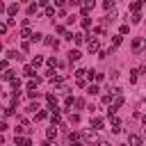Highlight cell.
Segmentation results:
<instances>
[{
	"mask_svg": "<svg viewBox=\"0 0 146 146\" xmlns=\"http://www.w3.org/2000/svg\"><path fill=\"white\" fill-rule=\"evenodd\" d=\"M21 36H23V39H30V36H32L30 27H21Z\"/></svg>",
	"mask_w": 146,
	"mask_h": 146,
	"instance_id": "17",
	"label": "cell"
},
{
	"mask_svg": "<svg viewBox=\"0 0 146 146\" xmlns=\"http://www.w3.org/2000/svg\"><path fill=\"white\" fill-rule=\"evenodd\" d=\"M141 46H144V39H141V36H137V39H132V48H135V50H139Z\"/></svg>",
	"mask_w": 146,
	"mask_h": 146,
	"instance_id": "10",
	"label": "cell"
},
{
	"mask_svg": "<svg viewBox=\"0 0 146 146\" xmlns=\"http://www.w3.org/2000/svg\"><path fill=\"white\" fill-rule=\"evenodd\" d=\"M73 107H75V110H82V107H84V100H82V98H73Z\"/></svg>",
	"mask_w": 146,
	"mask_h": 146,
	"instance_id": "16",
	"label": "cell"
},
{
	"mask_svg": "<svg viewBox=\"0 0 146 146\" xmlns=\"http://www.w3.org/2000/svg\"><path fill=\"white\" fill-rule=\"evenodd\" d=\"M7 59H23V55H18V50H7Z\"/></svg>",
	"mask_w": 146,
	"mask_h": 146,
	"instance_id": "7",
	"label": "cell"
},
{
	"mask_svg": "<svg viewBox=\"0 0 146 146\" xmlns=\"http://www.w3.org/2000/svg\"><path fill=\"white\" fill-rule=\"evenodd\" d=\"M82 139L91 144V141H98V135H96L94 130H87V132H82Z\"/></svg>",
	"mask_w": 146,
	"mask_h": 146,
	"instance_id": "2",
	"label": "cell"
},
{
	"mask_svg": "<svg viewBox=\"0 0 146 146\" xmlns=\"http://www.w3.org/2000/svg\"><path fill=\"white\" fill-rule=\"evenodd\" d=\"M43 64V57H34V62H32V68H36V66H41Z\"/></svg>",
	"mask_w": 146,
	"mask_h": 146,
	"instance_id": "22",
	"label": "cell"
},
{
	"mask_svg": "<svg viewBox=\"0 0 146 146\" xmlns=\"http://www.w3.org/2000/svg\"><path fill=\"white\" fill-rule=\"evenodd\" d=\"M2 11H5V5H2V2H0V14H2Z\"/></svg>",
	"mask_w": 146,
	"mask_h": 146,
	"instance_id": "36",
	"label": "cell"
},
{
	"mask_svg": "<svg viewBox=\"0 0 146 146\" xmlns=\"http://www.w3.org/2000/svg\"><path fill=\"white\" fill-rule=\"evenodd\" d=\"M141 5H144V2H132V5H130V9H132V11H135V14H137V11H139V9H141Z\"/></svg>",
	"mask_w": 146,
	"mask_h": 146,
	"instance_id": "19",
	"label": "cell"
},
{
	"mask_svg": "<svg viewBox=\"0 0 146 146\" xmlns=\"http://www.w3.org/2000/svg\"><path fill=\"white\" fill-rule=\"evenodd\" d=\"M91 9H94V2H84V5H82V14H84V16H87Z\"/></svg>",
	"mask_w": 146,
	"mask_h": 146,
	"instance_id": "13",
	"label": "cell"
},
{
	"mask_svg": "<svg viewBox=\"0 0 146 146\" xmlns=\"http://www.w3.org/2000/svg\"><path fill=\"white\" fill-rule=\"evenodd\" d=\"M46 16H55V7H46Z\"/></svg>",
	"mask_w": 146,
	"mask_h": 146,
	"instance_id": "29",
	"label": "cell"
},
{
	"mask_svg": "<svg viewBox=\"0 0 146 146\" xmlns=\"http://www.w3.org/2000/svg\"><path fill=\"white\" fill-rule=\"evenodd\" d=\"M23 73H25L27 78H34V75H36V71H34L32 66H25V68H23Z\"/></svg>",
	"mask_w": 146,
	"mask_h": 146,
	"instance_id": "15",
	"label": "cell"
},
{
	"mask_svg": "<svg viewBox=\"0 0 146 146\" xmlns=\"http://www.w3.org/2000/svg\"><path fill=\"white\" fill-rule=\"evenodd\" d=\"M46 116H48V112H46V110H41V112H36V121H43Z\"/></svg>",
	"mask_w": 146,
	"mask_h": 146,
	"instance_id": "23",
	"label": "cell"
},
{
	"mask_svg": "<svg viewBox=\"0 0 146 146\" xmlns=\"http://www.w3.org/2000/svg\"><path fill=\"white\" fill-rule=\"evenodd\" d=\"M89 125H91V130H94V132H98V130H103V125H105V121H103L100 116H94V119L89 121Z\"/></svg>",
	"mask_w": 146,
	"mask_h": 146,
	"instance_id": "1",
	"label": "cell"
},
{
	"mask_svg": "<svg viewBox=\"0 0 146 146\" xmlns=\"http://www.w3.org/2000/svg\"><path fill=\"white\" fill-rule=\"evenodd\" d=\"M128 141H130V146H141V144H144V139H141L139 135H130Z\"/></svg>",
	"mask_w": 146,
	"mask_h": 146,
	"instance_id": "3",
	"label": "cell"
},
{
	"mask_svg": "<svg viewBox=\"0 0 146 146\" xmlns=\"http://www.w3.org/2000/svg\"><path fill=\"white\" fill-rule=\"evenodd\" d=\"M80 57H82V52H80V50H78V48H73V50H71V52H68V59H71V62H78V59H80Z\"/></svg>",
	"mask_w": 146,
	"mask_h": 146,
	"instance_id": "6",
	"label": "cell"
},
{
	"mask_svg": "<svg viewBox=\"0 0 146 146\" xmlns=\"http://www.w3.org/2000/svg\"><path fill=\"white\" fill-rule=\"evenodd\" d=\"M7 66H9L7 59H0V71H7Z\"/></svg>",
	"mask_w": 146,
	"mask_h": 146,
	"instance_id": "30",
	"label": "cell"
},
{
	"mask_svg": "<svg viewBox=\"0 0 146 146\" xmlns=\"http://www.w3.org/2000/svg\"><path fill=\"white\" fill-rule=\"evenodd\" d=\"M16 14H18V5L14 2V5H9V7H7V16H9V18H14Z\"/></svg>",
	"mask_w": 146,
	"mask_h": 146,
	"instance_id": "5",
	"label": "cell"
},
{
	"mask_svg": "<svg viewBox=\"0 0 146 146\" xmlns=\"http://www.w3.org/2000/svg\"><path fill=\"white\" fill-rule=\"evenodd\" d=\"M112 41H114V46H112V48H116V46L123 41V36H121V34H114V39H112Z\"/></svg>",
	"mask_w": 146,
	"mask_h": 146,
	"instance_id": "21",
	"label": "cell"
},
{
	"mask_svg": "<svg viewBox=\"0 0 146 146\" xmlns=\"http://www.w3.org/2000/svg\"><path fill=\"white\" fill-rule=\"evenodd\" d=\"M130 21L137 25V23H141V16H139V14H132V18H130Z\"/></svg>",
	"mask_w": 146,
	"mask_h": 146,
	"instance_id": "27",
	"label": "cell"
},
{
	"mask_svg": "<svg viewBox=\"0 0 146 146\" xmlns=\"http://www.w3.org/2000/svg\"><path fill=\"white\" fill-rule=\"evenodd\" d=\"M84 36H87V34L78 32V34H73V41H75V43H82V41H84Z\"/></svg>",
	"mask_w": 146,
	"mask_h": 146,
	"instance_id": "18",
	"label": "cell"
},
{
	"mask_svg": "<svg viewBox=\"0 0 146 146\" xmlns=\"http://www.w3.org/2000/svg\"><path fill=\"white\" fill-rule=\"evenodd\" d=\"M103 7H105V9H114V2H112V0H105Z\"/></svg>",
	"mask_w": 146,
	"mask_h": 146,
	"instance_id": "26",
	"label": "cell"
},
{
	"mask_svg": "<svg viewBox=\"0 0 146 146\" xmlns=\"http://www.w3.org/2000/svg\"><path fill=\"white\" fill-rule=\"evenodd\" d=\"M89 25H91V21H89V18H82V27H84V30H87V27H89Z\"/></svg>",
	"mask_w": 146,
	"mask_h": 146,
	"instance_id": "31",
	"label": "cell"
},
{
	"mask_svg": "<svg viewBox=\"0 0 146 146\" xmlns=\"http://www.w3.org/2000/svg\"><path fill=\"white\" fill-rule=\"evenodd\" d=\"M71 123H80V116L78 114H71Z\"/></svg>",
	"mask_w": 146,
	"mask_h": 146,
	"instance_id": "33",
	"label": "cell"
},
{
	"mask_svg": "<svg viewBox=\"0 0 146 146\" xmlns=\"http://www.w3.org/2000/svg\"><path fill=\"white\" fill-rule=\"evenodd\" d=\"M96 146H112V144H110V141H98Z\"/></svg>",
	"mask_w": 146,
	"mask_h": 146,
	"instance_id": "35",
	"label": "cell"
},
{
	"mask_svg": "<svg viewBox=\"0 0 146 146\" xmlns=\"http://www.w3.org/2000/svg\"><path fill=\"white\" fill-rule=\"evenodd\" d=\"M84 73H87L84 68H75V78H78V80H82V75H84Z\"/></svg>",
	"mask_w": 146,
	"mask_h": 146,
	"instance_id": "25",
	"label": "cell"
},
{
	"mask_svg": "<svg viewBox=\"0 0 146 146\" xmlns=\"http://www.w3.org/2000/svg\"><path fill=\"white\" fill-rule=\"evenodd\" d=\"M30 39H32L34 43H39V41H43V34H41V32H32V36H30Z\"/></svg>",
	"mask_w": 146,
	"mask_h": 146,
	"instance_id": "14",
	"label": "cell"
},
{
	"mask_svg": "<svg viewBox=\"0 0 146 146\" xmlns=\"http://www.w3.org/2000/svg\"><path fill=\"white\" fill-rule=\"evenodd\" d=\"M0 91H2V89H0Z\"/></svg>",
	"mask_w": 146,
	"mask_h": 146,
	"instance_id": "40",
	"label": "cell"
},
{
	"mask_svg": "<svg viewBox=\"0 0 146 146\" xmlns=\"http://www.w3.org/2000/svg\"><path fill=\"white\" fill-rule=\"evenodd\" d=\"M36 11H39V5H30V7H27V14H30V16L36 14Z\"/></svg>",
	"mask_w": 146,
	"mask_h": 146,
	"instance_id": "20",
	"label": "cell"
},
{
	"mask_svg": "<svg viewBox=\"0 0 146 146\" xmlns=\"http://www.w3.org/2000/svg\"><path fill=\"white\" fill-rule=\"evenodd\" d=\"M103 103L110 105V103H112V94H105V96H103Z\"/></svg>",
	"mask_w": 146,
	"mask_h": 146,
	"instance_id": "28",
	"label": "cell"
},
{
	"mask_svg": "<svg viewBox=\"0 0 146 146\" xmlns=\"http://www.w3.org/2000/svg\"><path fill=\"white\" fill-rule=\"evenodd\" d=\"M50 121H52V128L59 123V112H57V110H52V114H50Z\"/></svg>",
	"mask_w": 146,
	"mask_h": 146,
	"instance_id": "12",
	"label": "cell"
},
{
	"mask_svg": "<svg viewBox=\"0 0 146 146\" xmlns=\"http://www.w3.org/2000/svg\"><path fill=\"white\" fill-rule=\"evenodd\" d=\"M128 32H130V27H128V23H125V25H121V30H119V34L123 36V34H128Z\"/></svg>",
	"mask_w": 146,
	"mask_h": 146,
	"instance_id": "24",
	"label": "cell"
},
{
	"mask_svg": "<svg viewBox=\"0 0 146 146\" xmlns=\"http://www.w3.org/2000/svg\"><path fill=\"white\" fill-rule=\"evenodd\" d=\"M48 66H50V68H52V66H57V59H55V57H50V59H48Z\"/></svg>",
	"mask_w": 146,
	"mask_h": 146,
	"instance_id": "32",
	"label": "cell"
},
{
	"mask_svg": "<svg viewBox=\"0 0 146 146\" xmlns=\"http://www.w3.org/2000/svg\"><path fill=\"white\" fill-rule=\"evenodd\" d=\"M0 50H2V43H0Z\"/></svg>",
	"mask_w": 146,
	"mask_h": 146,
	"instance_id": "39",
	"label": "cell"
},
{
	"mask_svg": "<svg viewBox=\"0 0 146 146\" xmlns=\"http://www.w3.org/2000/svg\"><path fill=\"white\" fill-rule=\"evenodd\" d=\"M87 50H89V52H98V41H96V39H89V41H87Z\"/></svg>",
	"mask_w": 146,
	"mask_h": 146,
	"instance_id": "4",
	"label": "cell"
},
{
	"mask_svg": "<svg viewBox=\"0 0 146 146\" xmlns=\"http://www.w3.org/2000/svg\"><path fill=\"white\" fill-rule=\"evenodd\" d=\"M121 146H128V144H121Z\"/></svg>",
	"mask_w": 146,
	"mask_h": 146,
	"instance_id": "38",
	"label": "cell"
},
{
	"mask_svg": "<svg viewBox=\"0 0 146 146\" xmlns=\"http://www.w3.org/2000/svg\"><path fill=\"white\" fill-rule=\"evenodd\" d=\"M2 141H5V137H2V132H0V144H2Z\"/></svg>",
	"mask_w": 146,
	"mask_h": 146,
	"instance_id": "37",
	"label": "cell"
},
{
	"mask_svg": "<svg viewBox=\"0 0 146 146\" xmlns=\"http://www.w3.org/2000/svg\"><path fill=\"white\" fill-rule=\"evenodd\" d=\"M87 94H89V96H96V94H100L98 84H89V87H87Z\"/></svg>",
	"mask_w": 146,
	"mask_h": 146,
	"instance_id": "8",
	"label": "cell"
},
{
	"mask_svg": "<svg viewBox=\"0 0 146 146\" xmlns=\"http://www.w3.org/2000/svg\"><path fill=\"white\" fill-rule=\"evenodd\" d=\"M55 137H57V128H52V125H50V128L46 130V139H55Z\"/></svg>",
	"mask_w": 146,
	"mask_h": 146,
	"instance_id": "9",
	"label": "cell"
},
{
	"mask_svg": "<svg viewBox=\"0 0 146 146\" xmlns=\"http://www.w3.org/2000/svg\"><path fill=\"white\" fill-rule=\"evenodd\" d=\"M36 87H39V78H36V80H30V82H27V91H36Z\"/></svg>",
	"mask_w": 146,
	"mask_h": 146,
	"instance_id": "11",
	"label": "cell"
},
{
	"mask_svg": "<svg viewBox=\"0 0 146 146\" xmlns=\"http://www.w3.org/2000/svg\"><path fill=\"white\" fill-rule=\"evenodd\" d=\"M5 32H7V25H5V23H0V34H5Z\"/></svg>",
	"mask_w": 146,
	"mask_h": 146,
	"instance_id": "34",
	"label": "cell"
}]
</instances>
